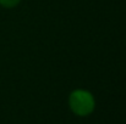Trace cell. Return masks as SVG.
<instances>
[{
  "label": "cell",
  "mask_w": 126,
  "mask_h": 124,
  "mask_svg": "<svg viewBox=\"0 0 126 124\" xmlns=\"http://www.w3.org/2000/svg\"><path fill=\"white\" fill-rule=\"evenodd\" d=\"M71 111L77 116H87L94 110V97L86 90H75L71 92L69 99Z\"/></svg>",
  "instance_id": "obj_1"
},
{
  "label": "cell",
  "mask_w": 126,
  "mask_h": 124,
  "mask_svg": "<svg viewBox=\"0 0 126 124\" xmlns=\"http://www.w3.org/2000/svg\"><path fill=\"white\" fill-rule=\"evenodd\" d=\"M21 0H0V5L6 7V9H11V7H15L16 5H18Z\"/></svg>",
  "instance_id": "obj_2"
}]
</instances>
